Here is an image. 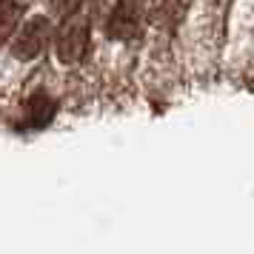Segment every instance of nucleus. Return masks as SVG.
I'll use <instances>...</instances> for the list:
<instances>
[{
  "mask_svg": "<svg viewBox=\"0 0 254 254\" xmlns=\"http://www.w3.org/2000/svg\"><path fill=\"white\" fill-rule=\"evenodd\" d=\"M140 23H143V0H117L112 20H109L112 37L128 40L140 32Z\"/></svg>",
  "mask_w": 254,
  "mask_h": 254,
  "instance_id": "nucleus-3",
  "label": "nucleus"
},
{
  "mask_svg": "<svg viewBox=\"0 0 254 254\" xmlns=\"http://www.w3.org/2000/svg\"><path fill=\"white\" fill-rule=\"evenodd\" d=\"M52 115H55V103L49 100L43 92L32 94V100L26 103V117H29V123L32 126H46L49 120H52Z\"/></svg>",
  "mask_w": 254,
  "mask_h": 254,
  "instance_id": "nucleus-4",
  "label": "nucleus"
},
{
  "mask_svg": "<svg viewBox=\"0 0 254 254\" xmlns=\"http://www.w3.org/2000/svg\"><path fill=\"white\" fill-rule=\"evenodd\" d=\"M20 20V6L14 0H0V43H6L14 35Z\"/></svg>",
  "mask_w": 254,
  "mask_h": 254,
  "instance_id": "nucleus-5",
  "label": "nucleus"
},
{
  "mask_svg": "<svg viewBox=\"0 0 254 254\" xmlns=\"http://www.w3.org/2000/svg\"><path fill=\"white\" fill-rule=\"evenodd\" d=\"M49 35H52V23H49L46 17H32V20H26V26L20 29V35L14 37L12 43V52L17 60H32L37 58L49 43Z\"/></svg>",
  "mask_w": 254,
  "mask_h": 254,
  "instance_id": "nucleus-1",
  "label": "nucleus"
},
{
  "mask_svg": "<svg viewBox=\"0 0 254 254\" xmlns=\"http://www.w3.org/2000/svg\"><path fill=\"white\" fill-rule=\"evenodd\" d=\"M89 49V20L86 17H71L58 35V58L63 63H77L83 60Z\"/></svg>",
  "mask_w": 254,
  "mask_h": 254,
  "instance_id": "nucleus-2",
  "label": "nucleus"
}]
</instances>
